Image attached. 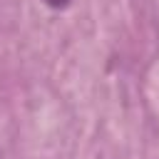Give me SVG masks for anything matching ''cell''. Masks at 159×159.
<instances>
[{
    "instance_id": "obj_1",
    "label": "cell",
    "mask_w": 159,
    "mask_h": 159,
    "mask_svg": "<svg viewBox=\"0 0 159 159\" xmlns=\"http://www.w3.org/2000/svg\"><path fill=\"white\" fill-rule=\"evenodd\" d=\"M45 5H50V7H55V10H62V7H67L72 0H42Z\"/></svg>"
}]
</instances>
